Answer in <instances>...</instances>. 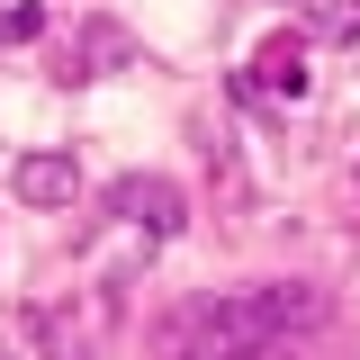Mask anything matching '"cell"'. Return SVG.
<instances>
[{
	"label": "cell",
	"instance_id": "9c48e42d",
	"mask_svg": "<svg viewBox=\"0 0 360 360\" xmlns=\"http://www.w3.org/2000/svg\"><path fill=\"white\" fill-rule=\"evenodd\" d=\"M45 37V9H0V45H37Z\"/></svg>",
	"mask_w": 360,
	"mask_h": 360
},
{
	"label": "cell",
	"instance_id": "3957f363",
	"mask_svg": "<svg viewBox=\"0 0 360 360\" xmlns=\"http://www.w3.org/2000/svg\"><path fill=\"white\" fill-rule=\"evenodd\" d=\"M108 225H127L135 243H172L180 225H189V198H180V180H162V172H127L108 189Z\"/></svg>",
	"mask_w": 360,
	"mask_h": 360
},
{
	"label": "cell",
	"instance_id": "52a82bcc",
	"mask_svg": "<svg viewBox=\"0 0 360 360\" xmlns=\"http://www.w3.org/2000/svg\"><path fill=\"white\" fill-rule=\"evenodd\" d=\"M207 180H217V217H252V172L225 127H207Z\"/></svg>",
	"mask_w": 360,
	"mask_h": 360
},
{
	"label": "cell",
	"instance_id": "7a4b0ae2",
	"mask_svg": "<svg viewBox=\"0 0 360 360\" xmlns=\"http://www.w3.org/2000/svg\"><path fill=\"white\" fill-rule=\"evenodd\" d=\"M117 279H82L72 297H54V307H27V333L45 342V360H99L108 352V333H117Z\"/></svg>",
	"mask_w": 360,
	"mask_h": 360
},
{
	"label": "cell",
	"instance_id": "277c9868",
	"mask_svg": "<svg viewBox=\"0 0 360 360\" xmlns=\"http://www.w3.org/2000/svg\"><path fill=\"white\" fill-rule=\"evenodd\" d=\"M127 63H135V37L117 18H82L72 45H63V72H72V82H108V72H127Z\"/></svg>",
	"mask_w": 360,
	"mask_h": 360
},
{
	"label": "cell",
	"instance_id": "8992f818",
	"mask_svg": "<svg viewBox=\"0 0 360 360\" xmlns=\"http://www.w3.org/2000/svg\"><path fill=\"white\" fill-rule=\"evenodd\" d=\"M252 99H307V37H270L252 54V72H243Z\"/></svg>",
	"mask_w": 360,
	"mask_h": 360
},
{
	"label": "cell",
	"instance_id": "6da1fadb",
	"mask_svg": "<svg viewBox=\"0 0 360 360\" xmlns=\"http://www.w3.org/2000/svg\"><path fill=\"white\" fill-rule=\"evenodd\" d=\"M333 324L324 288L307 279H252V288H207L144 324V360H297Z\"/></svg>",
	"mask_w": 360,
	"mask_h": 360
},
{
	"label": "cell",
	"instance_id": "ba28073f",
	"mask_svg": "<svg viewBox=\"0 0 360 360\" xmlns=\"http://www.w3.org/2000/svg\"><path fill=\"white\" fill-rule=\"evenodd\" d=\"M297 37L307 45H360V0H297Z\"/></svg>",
	"mask_w": 360,
	"mask_h": 360
},
{
	"label": "cell",
	"instance_id": "30bf717a",
	"mask_svg": "<svg viewBox=\"0 0 360 360\" xmlns=\"http://www.w3.org/2000/svg\"><path fill=\"white\" fill-rule=\"evenodd\" d=\"M288 9H297V0H288Z\"/></svg>",
	"mask_w": 360,
	"mask_h": 360
},
{
	"label": "cell",
	"instance_id": "5b68a950",
	"mask_svg": "<svg viewBox=\"0 0 360 360\" xmlns=\"http://www.w3.org/2000/svg\"><path fill=\"white\" fill-rule=\"evenodd\" d=\"M9 189H18V207H72L82 198V162L72 153H18Z\"/></svg>",
	"mask_w": 360,
	"mask_h": 360
}]
</instances>
